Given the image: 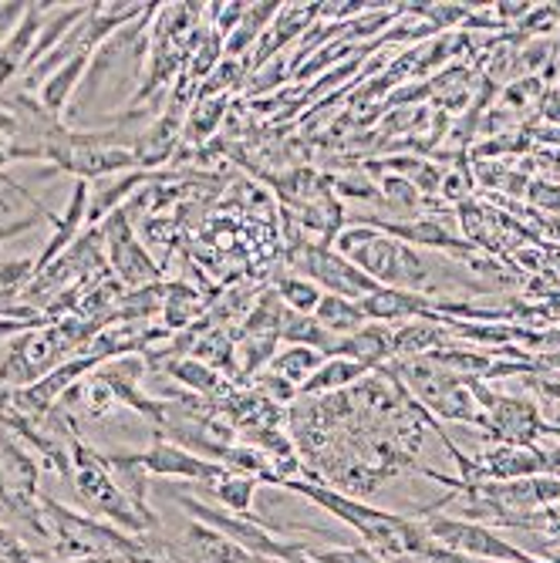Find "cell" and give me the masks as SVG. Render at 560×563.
<instances>
[{"label":"cell","instance_id":"4316f807","mask_svg":"<svg viewBox=\"0 0 560 563\" xmlns=\"http://www.w3.org/2000/svg\"><path fill=\"white\" fill-rule=\"evenodd\" d=\"M543 119L560 122V88H550V91L543 95Z\"/></svg>","mask_w":560,"mask_h":563},{"label":"cell","instance_id":"d4e9b609","mask_svg":"<svg viewBox=\"0 0 560 563\" xmlns=\"http://www.w3.org/2000/svg\"><path fill=\"white\" fill-rule=\"evenodd\" d=\"M543 95H547L543 78H517L510 88H503V109L520 112L524 106H530L534 98H543Z\"/></svg>","mask_w":560,"mask_h":563},{"label":"cell","instance_id":"cb8c5ba5","mask_svg":"<svg viewBox=\"0 0 560 563\" xmlns=\"http://www.w3.org/2000/svg\"><path fill=\"white\" fill-rule=\"evenodd\" d=\"M382 192H385V202L392 210H398V213H416L419 210V202H422V192L405 179V176H385V183H382Z\"/></svg>","mask_w":560,"mask_h":563},{"label":"cell","instance_id":"7c38bea8","mask_svg":"<svg viewBox=\"0 0 560 563\" xmlns=\"http://www.w3.org/2000/svg\"><path fill=\"white\" fill-rule=\"evenodd\" d=\"M328 357H348V362H359L372 372L385 357H392V331L385 324H365L362 331L338 338Z\"/></svg>","mask_w":560,"mask_h":563},{"label":"cell","instance_id":"4fadbf2b","mask_svg":"<svg viewBox=\"0 0 560 563\" xmlns=\"http://www.w3.org/2000/svg\"><path fill=\"white\" fill-rule=\"evenodd\" d=\"M88 62H91V55H78V58H72L68 65H62L55 75H51V78L41 85V106H44L51 115H62V112L72 106L75 91H78L81 81H85Z\"/></svg>","mask_w":560,"mask_h":563},{"label":"cell","instance_id":"ba28073f","mask_svg":"<svg viewBox=\"0 0 560 563\" xmlns=\"http://www.w3.org/2000/svg\"><path fill=\"white\" fill-rule=\"evenodd\" d=\"M51 220H55V213H51L28 186H21L8 173L0 176V243L34 230L37 223H51Z\"/></svg>","mask_w":560,"mask_h":563},{"label":"cell","instance_id":"e0dca14e","mask_svg":"<svg viewBox=\"0 0 560 563\" xmlns=\"http://www.w3.org/2000/svg\"><path fill=\"white\" fill-rule=\"evenodd\" d=\"M202 311H207V303H202L199 290H193L186 280H176V284L166 287L163 318H166V331H169V334H179L183 328L196 324Z\"/></svg>","mask_w":560,"mask_h":563},{"label":"cell","instance_id":"30bf717a","mask_svg":"<svg viewBox=\"0 0 560 563\" xmlns=\"http://www.w3.org/2000/svg\"><path fill=\"white\" fill-rule=\"evenodd\" d=\"M51 4H28L24 11V21L18 24V31L4 41L0 47V95H4L28 68L31 62V51L37 44V34L44 27V18H47Z\"/></svg>","mask_w":560,"mask_h":563},{"label":"cell","instance_id":"6da1fadb","mask_svg":"<svg viewBox=\"0 0 560 563\" xmlns=\"http://www.w3.org/2000/svg\"><path fill=\"white\" fill-rule=\"evenodd\" d=\"M41 517L47 527V547L37 550L51 560H91V556H122L129 563L152 556L142 537H129L119 527L95 520L88 514L58 503L55 496H41Z\"/></svg>","mask_w":560,"mask_h":563},{"label":"cell","instance_id":"5bb4252c","mask_svg":"<svg viewBox=\"0 0 560 563\" xmlns=\"http://www.w3.org/2000/svg\"><path fill=\"white\" fill-rule=\"evenodd\" d=\"M325 351H315V347H304V344H287L284 351L274 354L271 362V375L284 378L287 385H294L297 391L308 385V378L325 365Z\"/></svg>","mask_w":560,"mask_h":563},{"label":"cell","instance_id":"277c9868","mask_svg":"<svg viewBox=\"0 0 560 563\" xmlns=\"http://www.w3.org/2000/svg\"><path fill=\"white\" fill-rule=\"evenodd\" d=\"M176 506H183L186 514L202 523V527H210L223 537H230L237 547L250 550L253 556H261V560H271V563H294V556L300 550H308L304 543H284L277 540L261 517H253V514H227V509L220 506H207V503H199L193 496H183V493H169Z\"/></svg>","mask_w":560,"mask_h":563},{"label":"cell","instance_id":"2e32d148","mask_svg":"<svg viewBox=\"0 0 560 563\" xmlns=\"http://www.w3.org/2000/svg\"><path fill=\"white\" fill-rule=\"evenodd\" d=\"M318 324L334 334V338H348L354 331H362L369 324V318L362 314V307L359 300H344V297H334V294H325L321 303H318V311H315Z\"/></svg>","mask_w":560,"mask_h":563},{"label":"cell","instance_id":"7a4b0ae2","mask_svg":"<svg viewBox=\"0 0 560 563\" xmlns=\"http://www.w3.org/2000/svg\"><path fill=\"white\" fill-rule=\"evenodd\" d=\"M88 509V517H101L106 523L119 527L129 537H149L160 530V517L152 509H139L129 493L112 479L106 455L91 449L81 432L72 435V479H68Z\"/></svg>","mask_w":560,"mask_h":563},{"label":"cell","instance_id":"9c48e42d","mask_svg":"<svg viewBox=\"0 0 560 563\" xmlns=\"http://www.w3.org/2000/svg\"><path fill=\"white\" fill-rule=\"evenodd\" d=\"M480 483H510L527 476H543L550 470L547 452L524 449V445H493L480 455Z\"/></svg>","mask_w":560,"mask_h":563},{"label":"cell","instance_id":"5b68a950","mask_svg":"<svg viewBox=\"0 0 560 563\" xmlns=\"http://www.w3.org/2000/svg\"><path fill=\"white\" fill-rule=\"evenodd\" d=\"M98 230H101V240H106V257H109L112 271L119 274V284L135 287V290L160 284L163 271L152 264L149 250L135 240V220H132L129 207L106 217V223Z\"/></svg>","mask_w":560,"mask_h":563},{"label":"cell","instance_id":"8992f818","mask_svg":"<svg viewBox=\"0 0 560 563\" xmlns=\"http://www.w3.org/2000/svg\"><path fill=\"white\" fill-rule=\"evenodd\" d=\"M429 540L436 547L466 553V556H480V560H493V563H530L534 556L524 553L520 547L499 540L490 527L473 523V520H452V517H432L422 523Z\"/></svg>","mask_w":560,"mask_h":563},{"label":"cell","instance_id":"3957f363","mask_svg":"<svg viewBox=\"0 0 560 563\" xmlns=\"http://www.w3.org/2000/svg\"><path fill=\"white\" fill-rule=\"evenodd\" d=\"M41 466L37 459L18 442V435L0 422V514L8 517V527L34 547L37 540L47 547V527L41 517Z\"/></svg>","mask_w":560,"mask_h":563},{"label":"cell","instance_id":"52a82bcc","mask_svg":"<svg viewBox=\"0 0 560 563\" xmlns=\"http://www.w3.org/2000/svg\"><path fill=\"white\" fill-rule=\"evenodd\" d=\"M135 463L145 470V476H163V479H193V483H213L227 473V466L199 459L196 452L166 442L163 435L152 442L145 452H135Z\"/></svg>","mask_w":560,"mask_h":563},{"label":"cell","instance_id":"44dd1931","mask_svg":"<svg viewBox=\"0 0 560 563\" xmlns=\"http://www.w3.org/2000/svg\"><path fill=\"white\" fill-rule=\"evenodd\" d=\"M281 341L284 344H304V347H315L325 354H331V347L338 344V338L328 334L315 314H297V311H287L284 324H281Z\"/></svg>","mask_w":560,"mask_h":563},{"label":"cell","instance_id":"d6986e66","mask_svg":"<svg viewBox=\"0 0 560 563\" xmlns=\"http://www.w3.org/2000/svg\"><path fill=\"white\" fill-rule=\"evenodd\" d=\"M196 362L210 365L217 375H237V338H230L227 331H207L199 334L196 344H193V354Z\"/></svg>","mask_w":560,"mask_h":563},{"label":"cell","instance_id":"83f0119b","mask_svg":"<svg viewBox=\"0 0 560 563\" xmlns=\"http://www.w3.org/2000/svg\"><path fill=\"white\" fill-rule=\"evenodd\" d=\"M547 533H550V540L560 547V514H547V527H543Z\"/></svg>","mask_w":560,"mask_h":563},{"label":"cell","instance_id":"484cf974","mask_svg":"<svg viewBox=\"0 0 560 563\" xmlns=\"http://www.w3.org/2000/svg\"><path fill=\"white\" fill-rule=\"evenodd\" d=\"M24 11H28V4H18V0L0 4V47H4V41L18 31V24L24 21Z\"/></svg>","mask_w":560,"mask_h":563},{"label":"cell","instance_id":"8fae6325","mask_svg":"<svg viewBox=\"0 0 560 563\" xmlns=\"http://www.w3.org/2000/svg\"><path fill=\"white\" fill-rule=\"evenodd\" d=\"M362 314L375 324H392V321H413V318H436V300L409 290H395V287H378L375 294L359 300Z\"/></svg>","mask_w":560,"mask_h":563},{"label":"cell","instance_id":"7402d4cb","mask_svg":"<svg viewBox=\"0 0 560 563\" xmlns=\"http://www.w3.org/2000/svg\"><path fill=\"white\" fill-rule=\"evenodd\" d=\"M179 385H186L189 391H196V395H220L223 388H227V382H223V375H217L210 365H202V362H196V357H179V362H173L169 368H166Z\"/></svg>","mask_w":560,"mask_h":563},{"label":"cell","instance_id":"ac0fdd59","mask_svg":"<svg viewBox=\"0 0 560 563\" xmlns=\"http://www.w3.org/2000/svg\"><path fill=\"white\" fill-rule=\"evenodd\" d=\"M202 489H207L217 499V506L227 509V514H250L253 499H257V479L233 473V470H227L213 483H202Z\"/></svg>","mask_w":560,"mask_h":563},{"label":"cell","instance_id":"ffe728a7","mask_svg":"<svg viewBox=\"0 0 560 563\" xmlns=\"http://www.w3.org/2000/svg\"><path fill=\"white\" fill-rule=\"evenodd\" d=\"M227 109H230V98H196L189 115H186L183 142H189V145H202V142H207L220 129Z\"/></svg>","mask_w":560,"mask_h":563},{"label":"cell","instance_id":"9a60e30c","mask_svg":"<svg viewBox=\"0 0 560 563\" xmlns=\"http://www.w3.org/2000/svg\"><path fill=\"white\" fill-rule=\"evenodd\" d=\"M369 375L365 365L348 362V357H325V365L308 378V385L300 388V395H334L348 391L354 382H362Z\"/></svg>","mask_w":560,"mask_h":563},{"label":"cell","instance_id":"603a6c76","mask_svg":"<svg viewBox=\"0 0 560 563\" xmlns=\"http://www.w3.org/2000/svg\"><path fill=\"white\" fill-rule=\"evenodd\" d=\"M274 290L281 294V300H284L287 311H297V314H315V311H318V303H321V297H325V290H321L315 280L300 277V274L281 277Z\"/></svg>","mask_w":560,"mask_h":563}]
</instances>
